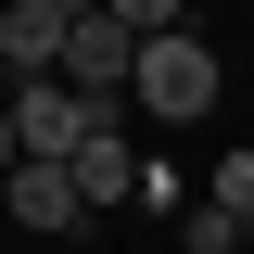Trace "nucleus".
<instances>
[{
  "label": "nucleus",
  "mask_w": 254,
  "mask_h": 254,
  "mask_svg": "<svg viewBox=\"0 0 254 254\" xmlns=\"http://www.w3.org/2000/svg\"><path fill=\"white\" fill-rule=\"evenodd\" d=\"M127 102H140L153 127H203V115H216V51H203L190 26L140 38V76H127Z\"/></svg>",
  "instance_id": "nucleus-1"
},
{
  "label": "nucleus",
  "mask_w": 254,
  "mask_h": 254,
  "mask_svg": "<svg viewBox=\"0 0 254 254\" xmlns=\"http://www.w3.org/2000/svg\"><path fill=\"white\" fill-rule=\"evenodd\" d=\"M0 216L13 229H38V242H64V229H89V190H76V165H13V178H0Z\"/></svg>",
  "instance_id": "nucleus-2"
},
{
  "label": "nucleus",
  "mask_w": 254,
  "mask_h": 254,
  "mask_svg": "<svg viewBox=\"0 0 254 254\" xmlns=\"http://www.w3.org/2000/svg\"><path fill=\"white\" fill-rule=\"evenodd\" d=\"M127 76H140V26L89 13V26L64 38V89H89V102H127Z\"/></svg>",
  "instance_id": "nucleus-3"
},
{
  "label": "nucleus",
  "mask_w": 254,
  "mask_h": 254,
  "mask_svg": "<svg viewBox=\"0 0 254 254\" xmlns=\"http://www.w3.org/2000/svg\"><path fill=\"white\" fill-rule=\"evenodd\" d=\"M140 178H153V165H140V140H127V127H89V153H76V190H89V216L140 203Z\"/></svg>",
  "instance_id": "nucleus-4"
},
{
  "label": "nucleus",
  "mask_w": 254,
  "mask_h": 254,
  "mask_svg": "<svg viewBox=\"0 0 254 254\" xmlns=\"http://www.w3.org/2000/svg\"><path fill=\"white\" fill-rule=\"evenodd\" d=\"M203 203H229V216L254 229V140H229V153H216V178H203Z\"/></svg>",
  "instance_id": "nucleus-5"
},
{
  "label": "nucleus",
  "mask_w": 254,
  "mask_h": 254,
  "mask_svg": "<svg viewBox=\"0 0 254 254\" xmlns=\"http://www.w3.org/2000/svg\"><path fill=\"white\" fill-rule=\"evenodd\" d=\"M178 242H190V254H242V216H229V203H190Z\"/></svg>",
  "instance_id": "nucleus-6"
},
{
  "label": "nucleus",
  "mask_w": 254,
  "mask_h": 254,
  "mask_svg": "<svg viewBox=\"0 0 254 254\" xmlns=\"http://www.w3.org/2000/svg\"><path fill=\"white\" fill-rule=\"evenodd\" d=\"M115 26H140V38H165V26H190V0H102Z\"/></svg>",
  "instance_id": "nucleus-7"
},
{
  "label": "nucleus",
  "mask_w": 254,
  "mask_h": 254,
  "mask_svg": "<svg viewBox=\"0 0 254 254\" xmlns=\"http://www.w3.org/2000/svg\"><path fill=\"white\" fill-rule=\"evenodd\" d=\"M13 165H26V140H13V102H0V178H13Z\"/></svg>",
  "instance_id": "nucleus-8"
},
{
  "label": "nucleus",
  "mask_w": 254,
  "mask_h": 254,
  "mask_svg": "<svg viewBox=\"0 0 254 254\" xmlns=\"http://www.w3.org/2000/svg\"><path fill=\"white\" fill-rule=\"evenodd\" d=\"M0 102H13V76H0Z\"/></svg>",
  "instance_id": "nucleus-9"
}]
</instances>
